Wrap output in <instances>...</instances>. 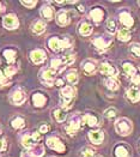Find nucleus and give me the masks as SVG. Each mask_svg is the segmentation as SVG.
Returning a JSON list of instances; mask_svg holds the SVG:
<instances>
[{
  "label": "nucleus",
  "instance_id": "1",
  "mask_svg": "<svg viewBox=\"0 0 140 157\" xmlns=\"http://www.w3.org/2000/svg\"><path fill=\"white\" fill-rule=\"evenodd\" d=\"M74 41L70 35L64 36H51L47 40V46L54 53H60L64 51H68L73 47Z\"/></svg>",
  "mask_w": 140,
  "mask_h": 157
},
{
  "label": "nucleus",
  "instance_id": "2",
  "mask_svg": "<svg viewBox=\"0 0 140 157\" xmlns=\"http://www.w3.org/2000/svg\"><path fill=\"white\" fill-rule=\"evenodd\" d=\"M77 96V89L73 85H65L60 89V102L59 107H61L66 112L73 107V101Z\"/></svg>",
  "mask_w": 140,
  "mask_h": 157
},
{
  "label": "nucleus",
  "instance_id": "3",
  "mask_svg": "<svg viewBox=\"0 0 140 157\" xmlns=\"http://www.w3.org/2000/svg\"><path fill=\"white\" fill-rule=\"evenodd\" d=\"M18 139H19L22 146H24L25 149H30L35 145L40 144V142L42 140V134L38 131L23 132L18 136Z\"/></svg>",
  "mask_w": 140,
  "mask_h": 157
},
{
  "label": "nucleus",
  "instance_id": "4",
  "mask_svg": "<svg viewBox=\"0 0 140 157\" xmlns=\"http://www.w3.org/2000/svg\"><path fill=\"white\" fill-rule=\"evenodd\" d=\"M83 114L80 113H74L72 114L70 118L67 119V122L65 125V132L67 133V136L70 137H74L77 134V132L80 130L81 125H83Z\"/></svg>",
  "mask_w": 140,
  "mask_h": 157
},
{
  "label": "nucleus",
  "instance_id": "5",
  "mask_svg": "<svg viewBox=\"0 0 140 157\" xmlns=\"http://www.w3.org/2000/svg\"><path fill=\"white\" fill-rule=\"evenodd\" d=\"M122 70L123 72L126 73L131 83L133 85H137L139 86L140 85V68L137 67L132 61H123L122 63Z\"/></svg>",
  "mask_w": 140,
  "mask_h": 157
},
{
  "label": "nucleus",
  "instance_id": "6",
  "mask_svg": "<svg viewBox=\"0 0 140 157\" xmlns=\"http://www.w3.org/2000/svg\"><path fill=\"white\" fill-rule=\"evenodd\" d=\"M56 78H58V73L54 70H51L49 66L48 67H42L40 70V72H38V79H40V82L43 85L48 86V88H53L55 85Z\"/></svg>",
  "mask_w": 140,
  "mask_h": 157
},
{
  "label": "nucleus",
  "instance_id": "7",
  "mask_svg": "<svg viewBox=\"0 0 140 157\" xmlns=\"http://www.w3.org/2000/svg\"><path fill=\"white\" fill-rule=\"evenodd\" d=\"M28 100V95L22 86H16L9 92V102L13 105H23Z\"/></svg>",
  "mask_w": 140,
  "mask_h": 157
},
{
  "label": "nucleus",
  "instance_id": "8",
  "mask_svg": "<svg viewBox=\"0 0 140 157\" xmlns=\"http://www.w3.org/2000/svg\"><path fill=\"white\" fill-rule=\"evenodd\" d=\"M115 131L119 136L127 137L133 131V124L128 118H119L115 121Z\"/></svg>",
  "mask_w": 140,
  "mask_h": 157
},
{
  "label": "nucleus",
  "instance_id": "9",
  "mask_svg": "<svg viewBox=\"0 0 140 157\" xmlns=\"http://www.w3.org/2000/svg\"><path fill=\"white\" fill-rule=\"evenodd\" d=\"M46 145L53 150V151H56L59 154H64L66 151V144L64 143L62 138L56 136V134H51L49 137H47L46 139Z\"/></svg>",
  "mask_w": 140,
  "mask_h": 157
},
{
  "label": "nucleus",
  "instance_id": "10",
  "mask_svg": "<svg viewBox=\"0 0 140 157\" xmlns=\"http://www.w3.org/2000/svg\"><path fill=\"white\" fill-rule=\"evenodd\" d=\"M91 43L95 46V48L100 53L107 52L112 43H113V37H109V36H96L91 40Z\"/></svg>",
  "mask_w": 140,
  "mask_h": 157
},
{
  "label": "nucleus",
  "instance_id": "11",
  "mask_svg": "<svg viewBox=\"0 0 140 157\" xmlns=\"http://www.w3.org/2000/svg\"><path fill=\"white\" fill-rule=\"evenodd\" d=\"M98 71L102 73L103 76H105L107 78L108 77H116L119 76V70L117 67L109 60H102L98 65Z\"/></svg>",
  "mask_w": 140,
  "mask_h": 157
},
{
  "label": "nucleus",
  "instance_id": "12",
  "mask_svg": "<svg viewBox=\"0 0 140 157\" xmlns=\"http://www.w3.org/2000/svg\"><path fill=\"white\" fill-rule=\"evenodd\" d=\"M98 65L100 63L92 58H88L80 63V68L86 76H93L98 71Z\"/></svg>",
  "mask_w": 140,
  "mask_h": 157
},
{
  "label": "nucleus",
  "instance_id": "13",
  "mask_svg": "<svg viewBox=\"0 0 140 157\" xmlns=\"http://www.w3.org/2000/svg\"><path fill=\"white\" fill-rule=\"evenodd\" d=\"M48 58L47 51H44L43 48H35L32 49L29 54V59L34 65H42Z\"/></svg>",
  "mask_w": 140,
  "mask_h": 157
},
{
  "label": "nucleus",
  "instance_id": "14",
  "mask_svg": "<svg viewBox=\"0 0 140 157\" xmlns=\"http://www.w3.org/2000/svg\"><path fill=\"white\" fill-rule=\"evenodd\" d=\"M55 9L51 6V2H44L41 9H40V16H41V19H43L44 22H51L53 19H55Z\"/></svg>",
  "mask_w": 140,
  "mask_h": 157
},
{
  "label": "nucleus",
  "instance_id": "15",
  "mask_svg": "<svg viewBox=\"0 0 140 157\" xmlns=\"http://www.w3.org/2000/svg\"><path fill=\"white\" fill-rule=\"evenodd\" d=\"M88 17H89V19L92 23L101 24L103 22V19H104V17H105V11L100 6H93L89 10Z\"/></svg>",
  "mask_w": 140,
  "mask_h": 157
},
{
  "label": "nucleus",
  "instance_id": "16",
  "mask_svg": "<svg viewBox=\"0 0 140 157\" xmlns=\"http://www.w3.org/2000/svg\"><path fill=\"white\" fill-rule=\"evenodd\" d=\"M19 19L14 13H9L2 17V26L6 30H16L19 28Z\"/></svg>",
  "mask_w": 140,
  "mask_h": 157
},
{
  "label": "nucleus",
  "instance_id": "17",
  "mask_svg": "<svg viewBox=\"0 0 140 157\" xmlns=\"http://www.w3.org/2000/svg\"><path fill=\"white\" fill-rule=\"evenodd\" d=\"M119 22L126 29H129V28L134 25V18L131 14V12L126 9H122V10L119 11Z\"/></svg>",
  "mask_w": 140,
  "mask_h": 157
},
{
  "label": "nucleus",
  "instance_id": "18",
  "mask_svg": "<svg viewBox=\"0 0 140 157\" xmlns=\"http://www.w3.org/2000/svg\"><path fill=\"white\" fill-rule=\"evenodd\" d=\"M47 102H48V97H47V95L43 94V92L35 91L31 95V103H32V105H34L35 108H37V109L43 108L44 105H47Z\"/></svg>",
  "mask_w": 140,
  "mask_h": 157
},
{
  "label": "nucleus",
  "instance_id": "19",
  "mask_svg": "<svg viewBox=\"0 0 140 157\" xmlns=\"http://www.w3.org/2000/svg\"><path fill=\"white\" fill-rule=\"evenodd\" d=\"M114 156L115 157H132V149L126 143H117L114 146Z\"/></svg>",
  "mask_w": 140,
  "mask_h": 157
},
{
  "label": "nucleus",
  "instance_id": "20",
  "mask_svg": "<svg viewBox=\"0 0 140 157\" xmlns=\"http://www.w3.org/2000/svg\"><path fill=\"white\" fill-rule=\"evenodd\" d=\"M55 22H56L58 25L61 26V28L70 25V23H71V16H70L68 11H66L65 9H60L56 12V14H55Z\"/></svg>",
  "mask_w": 140,
  "mask_h": 157
},
{
  "label": "nucleus",
  "instance_id": "21",
  "mask_svg": "<svg viewBox=\"0 0 140 157\" xmlns=\"http://www.w3.org/2000/svg\"><path fill=\"white\" fill-rule=\"evenodd\" d=\"M104 132L100 128H93L91 131L88 132V138H89L90 143L93 145H101L104 140Z\"/></svg>",
  "mask_w": 140,
  "mask_h": 157
},
{
  "label": "nucleus",
  "instance_id": "22",
  "mask_svg": "<svg viewBox=\"0 0 140 157\" xmlns=\"http://www.w3.org/2000/svg\"><path fill=\"white\" fill-rule=\"evenodd\" d=\"M44 155V146L42 144H37L30 149H25L21 157H42Z\"/></svg>",
  "mask_w": 140,
  "mask_h": 157
},
{
  "label": "nucleus",
  "instance_id": "23",
  "mask_svg": "<svg viewBox=\"0 0 140 157\" xmlns=\"http://www.w3.org/2000/svg\"><path fill=\"white\" fill-rule=\"evenodd\" d=\"M92 31H93V25L90 23L89 21L81 19L79 22V24H78V33H79L80 36L88 37V36H90L92 34Z\"/></svg>",
  "mask_w": 140,
  "mask_h": 157
},
{
  "label": "nucleus",
  "instance_id": "24",
  "mask_svg": "<svg viewBox=\"0 0 140 157\" xmlns=\"http://www.w3.org/2000/svg\"><path fill=\"white\" fill-rule=\"evenodd\" d=\"M83 118V124H86L89 127H92L93 128H97L100 125H101V120L97 115L95 114H91V113H85L81 115Z\"/></svg>",
  "mask_w": 140,
  "mask_h": 157
},
{
  "label": "nucleus",
  "instance_id": "25",
  "mask_svg": "<svg viewBox=\"0 0 140 157\" xmlns=\"http://www.w3.org/2000/svg\"><path fill=\"white\" fill-rule=\"evenodd\" d=\"M126 97L131 103H138L140 101V88L137 85H131L126 90Z\"/></svg>",
  "mask_w": 140,
  "mask_h": 157
},
{
  "label": "nucleus",
  "instance_id": "26",
  "mask_svg": "<svg viewBox=\"0 0 140 157\" xmlns=\"http://www.w3.org/2000/svg\"><path fill=\"white\" fill-rule=\"evenodd\" d=\"M51 118H53L54 121H56L59 124H62L65 121H67L68 114H67V112L65 109H62L61 107H55L51 110Z\"/></svg>",
  "mask_w": 140,
  "mask_h": 157
},
{
  "label": "nucleus",
  "instance_id": "27",
  "mask_svg": "<svg viewBox=\"0 0 140 157\" xmlns=\"http://www.w3.org/2000/svg\"><path fill=\"white\" fill-rule=\"evenodd\" d=\"M30 30L35 34V35H42L46 30H47V22H44L43 19L38 18L32 21L31 25H30Z\"/></svg>",
  "mask_w": 140,
  "mask_h": 157
},
{
  "label": "nucleus",
  "instance_id": "28",
  "mask_svg": "<svg viewBox=\"0 0 140 157\" xmlns=\"http://www.w3.org/2000/svg\"><path fill=\"white\" fill-rule=\"evenodd\" d=\"M10 125H11V127H12L13 130H16V131H22L23 128H25L26 120L23 115H19V114H18V115H14V117L11 118Z\"/></svg>",
  "mask_w": 140,
  "mask_h": 157
},
{
  "label": "nucleus",
  "instance_id": "29",
  "mask_svg": "<svg viewBox=\"0 0 140 157\" xmlns=\"http://www.w3.org/2000/svg\"><path fill=\"white\" fill-rule=\"evenodd\" d=\"M49 67L51 70H54L58 75L66 70V65L64 64L61 56H53L51 59V63H49Z\"/></svg>",
  "mask_w": 140,
  "mask_h": 157
},
{
  "label": "nucleus",
  "instance_id": "30",
  "mask_svg": "<svg viewBox=\"0 0 140 157\" xmlns=\"http://www.w3.org/2000/svg\"><path fill=\"white\" fill-rule=\"evenodd\" d=\"M2 56L5 58L6 63L9 65H16V60H17V49L14 48H5L2 49Z\"/></svg>",
  "mask_w": 140,
  "mask_h": 157
},
{
  "label": "nucleus",
  "instance_id": "31",
  "mask_svg": "<svg viewBox=\"0 0 140 157\" xmlns=\"http://www.w3.org/2000/svg\"><path fill=\"white\" fill-rule=\"evenodd\" d=\"M64 79L68 83V85H73V86H74V85L78 84V82H79V75H78L77 70L71 68V70L66 71Z\"/></svg>",
  "mask_w": 140,
  "mask_h": 157
},
{
  "label": "nucleus",
  "instance_id": "32",
  "mask_svg": "<svg viewBox=\"0 0 140 157\" xmlns=\"http://www.w3.org/2000/svg\"><path fill=\"white\" fill-rule=\"evenodd\" d=\"M104 85L110 91H117L120 89V82L116 77H108L104 79Z\"/></svg>",
  "mask_w": 140,
  "mask_h": 157
},
{
  "label": "nucleus",
  "instance_id": "33",
  "mask_svg": "<svg viewBox=\"0 0 140 157\" xmlns=\"http://www.w3.org/2000/svg\"><path fill=\"white\" fill-rule=\"evenodd\" d=\"M105 30L108 34L110 35H114L117 33V21L115 18H108L107 22H105Z\"/></svg>",
  "mask_w": 140,
  "mask_h": 157
},
{
  "label": "nucleus",
  "instance_id": "34",
  "mask_svg": "<svg viewBox=\"0 0 140 157\" xmlns=\"http://www.w3.org/2000/svg\"><path fill=\"white\" fill-rule=\"evenodd\" d=\"M116 34H117V40L121 41V42H128V41L131 40V37H132L129 29H126V28L119 29Z\"/></svg>",
  "mask_w": 140,
  "mask_h": 157
},
{
  "label": "nucleus",
  "instance_id": "35",
  "mask_svg": "<svg viewBox=\"0 0 140 157\" xmlns=\"http://www.w3.org/2000/svg\"><path fill=\"white\" fill-rule=\"evenodd\" d=\"M19 71V66L18 65H7L4 68V75L9 79H11Z\"/></svg>",
  "mask_w": 140,
  "mask_h": 157
},
{
  "label": "nucleus",
  "instance_id": "36",
  "mask_svg": "<svg viewBox=\"0 0 140 157\" xmlns=\"http://www.w3.org/2000/svg\"><path fill=\"white\" fill-rule=\"evenodd\" d=\"M61 59H62L64 64L66 65V67H67V66H71L74 64L77 56H76V54H73V53H66L65 55L61 56Z\"/></svg>",
  "mask_w": 140,
  "mask_h": 157
},
{
  "label": "nucleus",
  "instance_id": "37",
  "mask_svg": "<svg viewBox=\"0 0 140 157\" xmlns=\"http://www.w3.org/2000/svg\"><path fill=\"white\" fill-rule=\"evenodd\" d=\"M117 109L114 108V107H109V108H107L105 110H104V113H103V115H104V118L109 119V120H113L117 117Z\"/></svg>",
  "mask_w": 140,
  "mask_h": 157
},
{
  "label": "nucleus",
  "instance_id": "38",
  "mask_svg": "<svg viewBox=\"0 0 140 157\" xmlns=\"http://www.w3.org/2000/svg\"><path fill=\"white\" fill-rule=\"evenodd\" d=\"M129 53L133 56H135V58H140V43H138V42L131 43V46H129Z\"/></svg>",
  "mask_w": 140,
  "mask_h": 157
},
{
  "label": "nucleus",
  "instance_id": "39",
  "mask_svg": "<svg viewBox=\"0 0 140 157\" xmlns=\"http://www.w3.org/2000/svg\"><path fill=\"white\" fill-rule=\"evenodd\" d=\"M96 151L89 146H85L80 150V157H96Z\"/></svg>",
  "mask_w": 140,
  "mask_h": 157
},
{
  "label": "nucleus",
  "instance_id": "40",
  "mask_svg": "<svg viewBox=\"0 0 140 157\" xmlns=\"http://www.w3.org/2000/svg\"><path fill=\"white\" fill-rule=\"evenodd\" d=\"M19 2L26 9H34L37 5V0H21Z\"/></svg>",
  "mask_w": 140,
  "mask_h": 157
},
{
  "label": "nucleus",
  "instance_id": "41",
  "mask_svg": "<svg viewBox=\"0 0 140 157\" xmlns=\"http://www.w3.org/2000/svg\"><path fill=\"white\" fill-rule=\"evenodd\" d=\"M11 84V80L4 75V71L0 70V86H7Z\"/></svg>",
  "mask_w": 140,
  "mask_h": 157
},
{
  "label": "nucleus",
  "instance_id": "42",
  "mask_svg": "<svg viewBox=\"0 0 140 157\" xmlns=\"http://www.w3.org/2000/svg\"><path fill=\"white\" fill-rule=\"evenodd\" d=\"M7 147H9V143H7L6 138H4L2 136H0V152L6 151Z\"/></svg>",
  "mask_w": 140,
  "mask_h": 157
},
{
  "label": "nucleus",
  "instance_id": "43",
  "mask_svg": "<svg viewBox=\"0 0 140 157\" xmlns=\"http://www.w3.org/2000/svg\"><path fill=\"white\" fill-rule=\"evenodd\" d=\"M49 130H51V126H49V125H47V124H43V125H41V126H40L38 132H40L41 134H43V133H48Z\"/></svg>",
  "mask_w": 140,
  "mask_h": 157
},
{
  "label": "nucleus",
  "instance_id": "44",
  "mask_svg": "<svg viewBox=\"0 0 140 157\" xmlns=\"http://www.w3.org/2000/svg\"><path fill=\"white\" fill-rule=\"evenodd\" d=\"M64 83H65L64 78H56V80H55V85H56V86H62Z\"/></svg>",
  "mask_w": 140,
  "mask_h": 157
},
{
  "label": "nucleus",
  "instance_id": "45",
  "mask_svg": "<svg viewBox=\"0 0 140 157\" xmlns=\"http://www.w3.org/2000/svg\"><path fill=\"white\" fill-rule=\"evenodd\" d=\"M5 10H6V7H5L4 2H1V1H0V13L5 12Z\"/></svg>",
  "mask_w": 140,
  "mask_h": 157
},
{
  "label": "nucleus",
  "instance_id": "46",
  "mask_svg": "<svg viewBox=\"0 0 140 157\" xmlns=\"http://www.w3.org/2000/svg\"><path fill=\"white\" fill-rule=\"evenodd\" d=\"M78 11H79L80 13L85 12V9H84V6H83V5H79V6H78Z\"/></svg>",
  "mask_w": 140,
  "mask_h": 157
},
{
  "label": "nucleus",
  "instance_id": "47",
  "mask_svg": "<svg viewBox=\"0 0 140 157\" xmlns=\"http://www.w3.org/2000/svg\"><path fill=\"white\" fill-rule=\"evenodd\" d=\"M1 134H2V126L0 125V136H1Z\"/></svg>",
  "mask_w": 140,
  "mask_h": 157
},
{
  "label": "nucleus",
  "instance_id": "48",
  "mask_svg": "<svg viewBox=\"0 0 140 157\" xmlns=\"http://www.w3.org/2000/svg\"><path fill=\"white\" fill-rule=\"evenodd\" d=\"M138 5H139V6H140V1H138Z\"/></svg>",
  "mask_w": 140,
  "mask_h": 157
},
{
  "label": "nucleus",
  "instance_id": "49",
  "mask_svg": "<svg viewBox=\"0 0 140 157\" xmlns=\"http://www.w3.org/2000/svg\"><path fill=\"white\" fill-rule=\"evenodd\" d=\"M96 157H103V156H96Z\"/></svg>",
  "mask_w": 140,
  "mask_h": 157
},
{
  "label": "nucleus",
  "instance_id": "50",
  "mask_svg": "<svg viewBox=\"0 0 140 157\" xmlns=\"http://www.w3.org/2000/svg\"><path fill=\"white\" fill-rule=\"evenodd\" d=\"M0 64H1V60H0Z\"/></svg>",
  "mask_w": 140,
  "mask_h": 157
},
{
  "label": "nucleus",
  "instance_id": "51",
  "mask_svg": "<svg viewBox=\"0 0 140 157\" xmlns=\"http://www.w3.org/2000/svg\"><path fill=\"white\" fill-rule=\"evenodd\" d=\"M139 149H140V144H139Z\"/></svg>",
  "mask_w": 140,
  "mask_h": 157
}]
</instances>
